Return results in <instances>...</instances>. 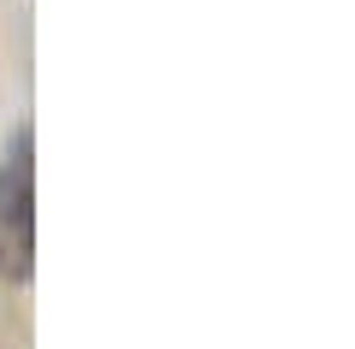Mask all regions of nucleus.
I'll return each instance as SVG.
<instances>
[{
	"mask_svg": "<svg viewBox=\"0 0 355 349\" xmlns=\"http://www.w3.org/2000/svg\"><path fill=\"white\" fill-rule=\"evenodd\" d=\"M30 178H36V166H30V125H24L18 130V154L6 166V178H0V219L12 225V237H18V261H30Z\"/></svg>",
	"mask_w": 355,
	"mask_h": 349,
	"instance_id": "1",
	"label": "nucleus"
}]
</instances>
